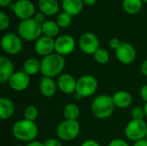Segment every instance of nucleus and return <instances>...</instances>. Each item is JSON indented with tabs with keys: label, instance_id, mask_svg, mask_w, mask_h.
Returning a JSON list of instances; mask_svg holds the SVG:
<instances>
[{
	"label": "nucleus",
	"instance_id": "obj_34",
	"mask_svg": "<svg viewBox=\"0 0 147 146\" xmlns=\"http://www.w3.org/2000/svg\"><path fill=\"white\" fill-rule=\"evenodd\" d=\"M140 96L144 102H147V84L142 86V88L140 89Z\"/></svg>",
	"mask_w": 147,
	"mask_h": 146
},
{
	"label": "nucleus",
	"instance_id": "obj_18",
	"mask_svg": "<svg viewBox=\"0 0 147 146\" xmlns=\"http://www.w3.org/2000/svg\"><path fill=\"white\" fill-rule=\"evenodd\" d=\"M112 99L115 106L119 108H127L133 102L132 95L126 90H119L115 92L112 96Z\"/></svg>",
	"mask_w": 147,
	"mask_h": 146
},
{
	"label": "nucleus",
	"instance_id": "obj_3",
	"mask_svg": "<svg viewBox=\"0 0 147 146\" xmlns=\"http://www.w3.org/2000/svg\"><path fill=\"white\" fill-rule=\"evenodd\" d=\"M115 104L112 96L109 95H100L96 96L91 103L93 114L100 120L109 118L115 110Z\"/></svg>",
	"mask_w": 147,
	"mask_h": 146
},
{
	"label": "nucleus",
	"instance_id": "obj_45",
	"mask_svg": "<svg viewBox=\"0 0 147 146\" xmlns=\"http://www.w3.org/2000/svg\"><path fill=\"white\" fill-rule=\"evenodd\" d=\"M16 146H22V145H16Z\"/></svg>",
	"mask_w": 147,
	"mask_h": 146
},
{
	"label": "nucleus",
	"instance_id": "obj_14",
	"mask_svg": "<svg viewBox=\"0 0 147 146\" xmlns=\"http://www.w3.org/2000/svg\"><path fill=\"white\" fill-rule=\"evenodd\" d=\"M54 43L55 41L53 38L45 35L40 36L37 39L34 44V50L39 55L46 57L53 53V51L54 50Z\"/></svg>",
	"mask_w": 147,
	"mask_h": 146
},
{
	"label": "nucleus",
	"instance_id": "obj_38",
	"mask_svg": "<svg viewBox=\"0 0 147 146\" xmlns=\"http://www.w3.org/2000/svg\"><path fill=\"white\" fill-rule=\"evenodd\" d=\"M134 146H147V140L146 139L134 142Z\"/></svg>",
	"mask_w": 147,
	"mask_h": 146
},
{
	"label": "nucleus",
	"instance_id": "obj_5",
	"mask_svg": "<svg viewBox=\"0 0 147 146\" xmlns=\"http://www.w3.org/2000/svg\"><path fill=\"white\" fill-rule=\"evenodd\" d=\"M19 35L26 40H34L39 39L42 33L41 24L34 19H25L18 26Z\"/></svg>",
	"mask_w": 147,
	"mask_h": 146
},
{
	"label": "nucleus",
	"instance_id": "obj_13",
	"mask_svg": "<svg viewBox=\"0 0 147 146\" xmlns=\"http://www.w3.org/2000/svg\"><path fill=\"white\" fill-rule=\"evenodd\" d=\"M58 89L64 94L70 95L76 92L77 80L70 74H61L57 80Z\"/></svg>",
	"mask_w": 147,
	"mask_h": 146
},
{
	"label": "nucleus",
	"instance_id": "obj_29",
	"mask_svg": "<svg viewBox=\"0 0 147 146\" xmlns=\"http://www.w3.org/2000/svg\"><path fill=\"white\" fill-rule=\"evenodd\" d=\"M131 115H132L133 120H144V118L146 116L144 108L135 107L134 108H133V110L131 112Z\"/></svg>",
	"mask_w": 147,
	"mask_h": 146
},
{
	"label": "nucleus",
	"instance_id": "obj_17",
	"mask_svg": "<svg viewBox=\"0 0 147 146\" xmlns=\"http://www.w3.org/2000/svg\"><path fill=\"white\" fill-rule=\"evenodd\" d=\"M57 89V83H55V81L52 77H43L40 81L39 89L40 94L45 97H53L56 94Z\"/></svg>",
	"mask_w": 147,
	"mask_h": 146
},
{
	"label": "nucleus",
	"instance_id": "obj_4",
	"mask_svg": "<svg viewBox=\"0 0 147 146\" xmlns=\"http://www.w3.org/2000/svg\"><path fill=\"white\" fill-rule=\"evenodd\" d=\"M80 133V125L78 120H65L56 128V134L62 141H72Z\"/></svg>",
	"mask_w": 147,
	"mask_h": 146
},
{
	"label": "nucleus",
	"instance_id": "obj_44",
	"mask_svg": "<svg viewBox=\"0 0 147 146\" xmlns=\"http://www.w3.org/2000/svg\"><path fill=\"white\" fill-rule=\"evenodd\" d=\"M144 1H146V2H147V0H144Z\"/></svg>",
	"mask_w": 147,
	"mask_h": 146
},
{
	"label": "nucleus",
	"instance_id": "obj_15",
	"mask_svg": "<svg viewBox=\"0 0 147 146\" xmlns=\"http://www.w3.org/2000/svg\"><path fill=\"white\" fill-rule=\"evenodd\" d=\"M14 11L17 16L25 20L28 19L34 11V6L29 0H18L15 3Z\"/></svg>",
	"mask_w": 147,
	"mask_h": 146
},
{
	"label": "nucleus",
	"instance_id": "obj_31",
	"mask_svg": "<svg viewBox=\"0 0 147 146\" xmlns=\"http://www.w3.org/2000/svg\"><path fill=\"white\" fill-rule=\"evenodd\" d=\"M109 146H130L127 141L121 139H115L110 141Z\"/></svg>",
	"mask_w": 147,
	"mask_h": 146
},
{
	"label": "nucleus",
	"instance_id": "obj_6",
	"mask_svg": "<svg viewBox=\"0 0 147 146\" xmlns=\"http://www.w3.org/2000/svg\"><path fill=\"white\" fill-rule=\"evenodd\" d=\"M147 133L146 122L144 120H131L125 127L126 137L134 142L146 139Z\"/></svg>",
	"mask_w": 147,
	"mask_h": 146
},
{
	"label": "nucleus",
	"instance_id": "obj_35",
	"mask_svg": "<svg viewBox=\"0 0 147 146\" xmlns=\"http://www.w3.org/2000/svg\"><path fill=\"white\" fill-rule=\"evenodd\" d=\"M81 146H100V145L94 139H88L84 141Z\"/></svg>",
	"mask_w": 147,
	"mask_h": 146
},
{
	"label": "nucleus",
	"instance_id": "obj_22",
	"mask_svg": "<svg viewBox=\"0 0 147 146\" xmlns=\"http://www.w3.org/2000/svg\"><path fill=\"white\" fill-rule=\"evenodd\" d=\"M23 71L28 75L33 76L40 71V61L34 58H29L23 64Z\"/></svg>",
	"mask_w": 147,
	"mask_h": 146
},
{
	"label": "nucleus",
	"instance_id": "obj_9",
	"mask_svg": "<svg viewBox=\"0 0 147 146\" xmlns=\"http://www.w3.org/2000/svg\"><path fill=\"white\" fill-rule=\"evenodd\" d=\"M75 40L68 34H63L59 36L55 40L54 50L56 53L65 56L71 53L75 48Z\"/></svg>",
	"mask_w": 147,
	"mask_h": 146
},
{
	"label": "nucleus",
	"instance_id": "obj_19",
	"mask_svg": "<svg viewBox=\"0 0 147 146\" xmlns=\"http://www.w3.org/2000/svg\"><path fill=\"white\" fill-rule=\"evenodd\" d=\"M14 113L15 106L13 102L7 97H2L0 99V119L3 120H8L13 116Z\"/></svg>",
	"mask_w": 147,
	"mask_h": 146
},
{
	"label": "nucleus",
	"instance_id": "obj_41",
	"mask_svg": "<svg viewBox=\"0 0 147 146\" xmlns=\"http://www.w3.org/2000/svg\"><path fill=\"white\" fill-rule=\"evenodd\" d=\"M84 2L86 3V4H89V5H92V4H94L96 2V0H84Z\"/></svg>",
	"mask_w": 147,
	"mask_h": 146
},
{
	"label": "nucleus",
	"instance_id": "obj_2",
	"mask_svg": "<svg viewBox=\"0 0 147 146\" xmlns=\"http://www.w3.org/2000/svg\"><path fill=\"white\" fill-rule=\"evenodd\" d=\"M12 133L14 137L22 142H31L38 135V126L34 121L28 120H17L12 126Z\"/></svg>",
	"mask_w": 147,
	"mask_h": 146
},
{
	"label": "nucleus",
	"instance_id": "obj_1",
	"mask_svg": "<svg viewBox=\"0 0 147 146\" xmlns=\"http://www.w3.org/2000/svg\"><path fill=\"white\" fill-rule=\"evenodd\" d=\"M65 67V60L62 55L52 53L43 57L40 60V73L43 77H55L62 74Z\"/></svg>",
	"mask_w": 147,
	"mask_h": 146
},
{
	"label": "nucleus",
	"instance_id": "obj_26",
	"mask_svg": "<svg viewBox=\"0 0 147 146\" xmlns=\"http://www.w3.org/2000/svg\"><path fill=\"white\" fill-rule=\"evenodd\" d=\"M94 59L100 65H105L109 61V52L104 48H98L93 54Z\"/></svg>",
	"mask_w": 147,
	"mask_h": 146
},
{
	"label": "nucleus",
	"instance_id": "obj_37",
	"mask_svg": "<svg viewBox=\"0 0 147 146\" xmlns=\"http://www.w3.org/2000/svg\"><path fill=\"white\" fill-rule=\"evenodd\" d=\"M140 71H141V72H142V74L144 76L147 77V59L142 63L141 67H140Z\"/></svg>",
	"mask_w": 147,
	"mask_h": 146
},
{
	"label": "nucleus",
	"instance_id": "obj_21",
	"mask_svg": "<svg viewBox=\"0 0 147 146\" xmlns=\"http://www.w3.org/2000/svg\"><path fill=\"white\" fill-rule=\"evenodd\" d=\"M39 8L42 13L52 15L59 10L57 0H39Z\"/></svg>",
	"mask_w": 147,
	"mask_h": 146
},
{
	"label": "nucleus",
	"instance_id": "obj_24",
	"mask_svg": "<svg viewBox=\"0 0 147 146\" xmlns=\"http://www.w3.org/2000/svg\"><path fill=\"white\" fill-rule=\"evenodd\" d=\"M42 28V33L45 34V36L53 38L56 36L59 33V25L55 22L53 21H46L41 24Z\"/></svg>",
	"mask_w": 147,
	"mask_h": 146
},
{
	"label": "nucleus",
	"instance_id": "obj_43",
	"mask_svg": "<svg viewBox=\"0 0 147 146\" xmlns=\"http://www.w3.org/2000/svg\"><path fill=\"white\" fill-rule=\"evenodd\" d=\"M146 139L147 140V133H146Z\"/></svg>",
	"mask_w": 147,
	"mask_h": 146
},
{
	"label": "nucleus",
	"instance_id": "obj_36",
	"mask_svg": "<svg viewBox=\"0 0 147 146\" xmlns=\"http://www.w3.org/2000/svg\"><path fill=\"white\" fill-rule=\"evenodd\" d=\"M44 18H45V16H44L43 13H41V12H38V13H36V14H35L34 20H35L36 22H38L39 23H40V22L44 20Z\"/></svg>",
	"mask_w": 147,
	"mask_h": 146
},
{
	"label": "nucleus",
	"instance_id": "obj_27",
	"mask_svg": "<svg viewBox=\"0 0 147 146\" xmlns=\"http://www.w3.org/2000/svg\"><path fill=\"white\" fill-rule=\"evenodd\" d=\"M38 115H39L38 109L34 105H29L25 108L23 112V117L25 120L30 121H35V120L38 118Z\"/></svg>",
	"mask_w": 147,
	"mask_h": 146
},
{
	"label": "nucleus",
	"instance_id": "obj_20",
	"mask_svg": "<svg viewBox=\"0 0 147 146\" xmlns=\"http://www.w3.org/2000/svg\"><path fill=\"white\" fill-rule=\"evenodd\" d=\"M62 7L71 15H77L83 9V0H63Z\"/></svg>",
	"mask_w": 147,
	"mask_h": 146
},
{
	"label": "nucleus",
	"instance_id": "obj_8",
	"mask_svg": "<svg viewBox=\"0 0 147 146\" xmlns=\"http://www.w3.org/2000/svg\"><path fill=\"white\" fill-rule=\"evenodd\" d=\"M3 50L8 54H16L22 48L21 38L13 33L5 34L1 40Z\"/></svg>",
	"mask_w": 147,
	"mask_h": 146
},
{
	"label": "nucleus",
	"instance_id": "obj_10",
	"mask_svg": "<svg viewBox=\"0 0 147 146\" xmlns=\"http://www.w3.org/2000/svg\"><path fill=\"white\" fill-rule=\"evenodd\" d=\"M9 87L17 92L25 90L30 83V76L23 71H16L9 80Z\"/></svg>",
	"mask_w": 147,
	"mask_h": 146
},
{
	"label": "nucleus",
	"instance_id": "obj_11",
	"mask_svg": "<svg viewBox=\"0 0 147 146\" xmlns=\"http://www.w3.org/2000/svg\"><path fill=\"white\" fill-rule=\"evenodd\" d=\"M79 47L86 54H94L99 48V40L92 33H85L79 39Z\"/></svg>",
	"mask_w": 147,
	"mask_h": 146
},
{
	"label": "nucleus",
	"instance_id": "obj_42",
	"mask_svg": "<svg viewBox=\"0 0 147 146\" xmlns=\"http://www.w3.org/2000/svg\"><path fill=\"white\" fill-rule=\"evenodd\" d=\"M144 110H145L146 117H147V102H146V104H145V106H144Z\"/></svg>",
	"mask_w": 147,
	"mask_h": 146
},
{
	"label": "nucleus",
	"instance_id": "obj_40",
	"mask_svg": "<svg viewBox=\"0 0 147 146\" xmlns=\"http://www.w3.org/2000/svg\"><path fill=\"white\" fill-rule=\"evenodd\" d=\"M12 0H0V5L1 6H7L10 4V2Z\"/></svg>",
	"mask_w": 147,
	"mask_h": 146
},
{
	"label": "nucleus",
	"instance_id": "obj_33",
	"mask_svg": "<svg viewBox=\"0 0 147 146\" xmlns=\"http://www.w3.org/2000/svg\"><path fill=\"white\" fill-rule=\"evenodd\" d=\"M109 46H110L112 49H115V50L116 51V50L120 47V46L121 45V42L120 40L117 39V38H112V39L109 40Z\"/></svg>",
	"mask_w": 147,
	"mask_h": 146
},
{
	"label": "nucleus",
	"instance_id": "obj_30",
	"mask_svg": "<svg viewBox=\"0 0 147 146\" xmlns=\"http://www.w3.org/2000/svg\"><path fill=\"white\" fill-rule=\"evenodd\" d=\"M9 24V19L7 15H5L3 11L0 12V28L2 30L7 28Z\"/></svg>",
	"mask_w": 147,
	"mask_h": 146
},
{
	"label": "nucleus",
	"instance_id": "obj_32",
	"mask_svg": "<svg viewBox=\"0 0 147 146\" xmlns=\"http://www.w3.org/2000/svg\"><path fill=\"white\" fill-rule=\"evenodd\" d=\"M43 144H44V146H63L59 139H53V138L45 140V142Z\"/></svg>",
	"mask_w": 147,
	"mask_h": 146
},
{
	"label": "nucleus",
	"instance_id": "obj_7",
	"mask_svg": "<svg viewBox=\"0 0 147 146\" xmlns=\"http://www.w3.org/2000/svg\"><path fill=\"white\" fill-rule=\"evenodd\" d=\"M98 83L96 78L92 75H84L77 80L76 92L82 98L91 96L96 91Z\"/></svg>",
	"mask_w": 147,
	"mask_h": 146
},
{
	"label": "nucleus",
	"instance_id": "obj_16",
	"mask_svg": "<svg viewBox=\"0 0 147 146\" xmlns=\"http://www.w3.org/2000/svg\"><path fill=\"white\" fill-rule=\"evenodd\" d=\"M15 73V66L12 61L7 57L0 58V83L9 82V78Z\"/></svg>",
	"mask_w": 147,
	"mask_h": 146
},
{
	"label": "nucleus",
	"instance_id": "obj_25",
	"mask_svg": "<svg viewBox=\"0 0 147 146\" xmlns=\"http://www.w3.org/2000/svg\"><path fill=\"white\" fill-rule=\"evenodd\" d=\"M142 5V0H124L123 7L124 9L130 14L139 12Z\"/></svg>",
	"mask_w": 147,
	"mask_h": 146
},
{
	"label": "nucleus",
	"instance_id": "obj_28",
	"mask_svg": "<svg viewBox=\"0 0 147 146\" xmlns=\"http://www.w3.org/2000/svg\"><path fill=\"white\" fill-rule=\"evenodd\" d=\"M71 22V16L70 14L66 12L60 13L57 17V23L61 28H66L67 26L70 25Z\"/></svg>",
	"mask_w": 147,
	"mask_h": 146
},
{
	"label": "nucleus",
	"instance_id": "obj_23",
	"mask_svg": "<svg viewBox=\"0 0 147 146\" xmlns=\"http://www.w3.org/2000/svg\"><path fill=\"white\" fill-rule=\"evenodd\" d=\"M63 114L65 120H78L80 115V109L75 103L66 104L63 110Z\"/></svg>",
	"mask_w": 147,
	"mask_h": 146
},
{
	"label": "nucleus",
	"instance_id": "obj_12",
	"mask_svg": "<svg viewBox=\"0 0 147 146\" xmlns=\"http://www.w3.org/2000/svg\"><path fill=\"white\" fill-rule=\"evenodd\" d=\"M115 55L121 63L124 65H129L134 61L136 51L131 44L127 42H121L120 47L115 51Z\"/></svg>",
	"mask_w": 147,
	"mask_h": 146
},
{
	"label": "nucleus",
	"instance_id": "obj_39",
	"mask_svg": "<svg viewBox=\"0 0 147 146\" xmlns=\"http://www.w3.org/2000/svg\"><path fill=\"white\" fill-rule=\"evenodd\" d=\"M25 146H44V144L40 142V141L34 140V141H31V142L28 143V145Z\"/></svg>",
	"mask_w": 147,
	"mask_h": 146
}]
</instances>
